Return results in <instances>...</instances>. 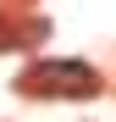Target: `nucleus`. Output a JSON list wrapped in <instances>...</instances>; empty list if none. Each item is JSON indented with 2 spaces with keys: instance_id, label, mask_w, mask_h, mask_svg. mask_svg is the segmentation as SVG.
<instances>
[{
  "instance_id": "f257e3e1",
  "label": "nucleus",
  "mask_w": 116,
  "mask_h": 122,
  "mask_svg": "<svg viewBox=\"0 0 116 122\" xmlns=\"http://www.w3.org/2000/svg\"><path fill=\"white\" fill-rule=\"evenodd\" d=\"M22 89L28 94H94L100 78L83 61H39V67L22 72Z\"/></svg>"
}]
</instances>
